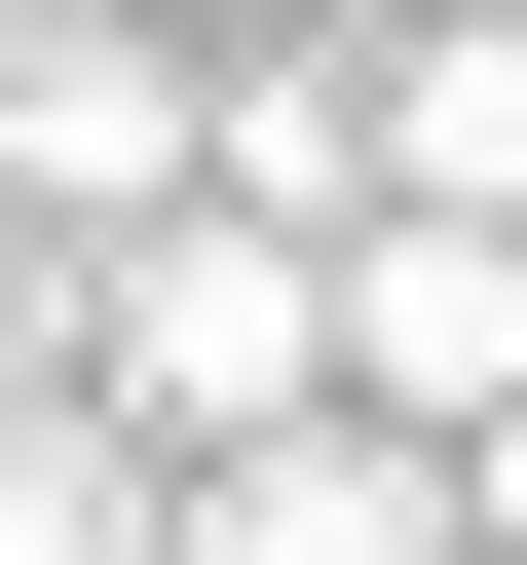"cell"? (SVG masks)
Listing matches in <instances>:
<instances>
[{
	"instance_id": "1",
	"label": "cell",
	"mask_w": 527,
	"mask_h": 565,
	"mask_svg": "<svg viewBox=\"0 0 527 565\" xmlns=\"http://www.w3.org/2000/svg\"><path fill=\"white\" fill-rule=\"evenodd\" d=\"M76 377H114L151 452H226V415H302V377H340V226H264V189H151V226L76 264Z\"/></svg>"
},
{
	"instance_id": "2",
	"label": "cell",
	"mask_w": 527,
	"mask_h": 565,
	"mask_svg": "<svg viewBox=\"0 0 527 565\" xmlns=\"http://www.w3.org/2000/svg\"><path fill=\"white\" fill-rule=\"evenodd\" d=\"M340 377L452 452V415H527V189H340Z\"/></svg>"
},
{
	"instance_id": "5",
	"label": "cell",
	"mask_w": 527,
	"mask_h": 565,
	"mask_svg": "<svg viewBox=\"0 0 527 565\" xmlns=\"http://www.w3.org/2000/svg\"><path fill=\"white\" fill-rule=\"evenodd\" d=\"M151 527H189V452L114 377H0V565H151Z\"/></svg>"
},
{
	"instance_id": "3",
	"label": "cell",
	"mask_w": 527,
	"mask_h": 565,
	"mask_svg": "<svg viewBox=\"0 0 527 565\" xmlns=\"http://www.w3.org/2000/svg\"><path fill=\"white\" fill-rule=\"evenodd\" d=\"M151 565H452V452H415L377 377H302V415H226V452H189Z\"/></svg>"
},
{
	"instance_id": "4",
	"label": "cell",
	"mask_w": 527,
	"mask_h": 565,
	"mask_svg": "<svg viewBox=\"0 0 527 565\" xmlns=\"http://www.w3.org/2000/svg\"><path fill=\"white\" fill-rule=\"evenodd\" d=\"M189 189V39L151 0H0V226H151Z\"/></svg>"
}]
</instances>
